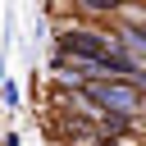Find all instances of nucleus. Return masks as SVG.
Instances as JSON below:
<instances>
[{
	"instance_id": "f257e3e1",
	"label": "nucleus",
	"mask_w": 146,
	"mask_h": 146,
	"mask_svg": "<svg viewBox=\"0 0 146 146\" xmlns=\"http://www.w3.org/2000/svg\"><path fill=\"white\" fill-rule=\"evenodd\" d=\"M87 96L105 114H119V119H132L141 110V87L132 78H96V82H87Z\"/></svg>"
},
{
	"instance_id": "f03ea898",
	"label": "nucleus",
	"mask_w": 146,
	"mask_h": 146,
	"mask_svg": "<svg viewBox=\"0 0 146 146\" xmlns=\"http://www.w3.org/2000/svg\"><path fill=\"white\" fill-rule=\"evenodd\" d=\"M87 9H100V14H110V9H119V0H82Z\"/></svg>"
},
{
	"instance_id": "7ed1b4c3",
	"label": "nucleus",
	"mask_w": 146,
	"mask_h": 146,
	"mask_svg": "<svg viewBox=\"0 0 146 146\" xmlns=\"http://www.w3.org/2000/svg\"><path fill=\"white\" fill-rule=\"evenodd\" d=\"M132 82H137V87H141V96H146V68H137V73H132Z\"/></svg>"
}]
</instances>
